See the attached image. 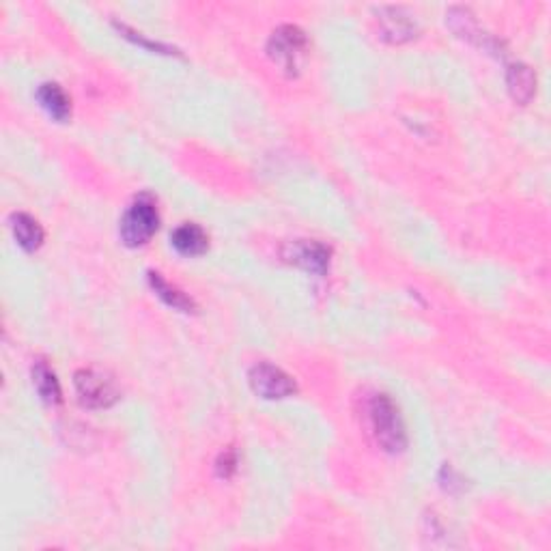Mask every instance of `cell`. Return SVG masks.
<instances>
[{
	"label": "cell",
	"instance_id": "obj_1",
	"mask_svg": "<svg viewBox=\"0 0 551 551\" xmlns=\"http://www.w3.org/2000/svg\"><path fill=\"white\" fill-rule=\"evenodd\" d=\"M366 412L371 431L379 446L390 455L403 453L407 446V433L395 401L388 395H375L368 401Z\"/></svg>",
	"mask_w": 551,
	"mask_h": 551
},
{
	"label": "cell",
	"instance_id": "obj_2",
	"mask_svg": "<svg viewBox=\"0 0 551 551\" xmlns=\"http://www.w3.org/2000/svg\"><path fill=\"white\" fill-rule=\"evenodd\" d=\"M157 225H160V215H157L154 196L151 195L136 196L121 218L119 233L123 244L130 245V248L145 245L155 235Z\"/></svg>",
	"mask_w": 551,
	"mask_h": 551
},
{
	"label": "cell",
	"instance_id": "obj_3",
	"mask_svg": "<svg viewBox=\"0 0 551 551\" xmlns=\"http://www.w3.org/2000/svg\"><path fill=\"white\" fill-rule=\"evenodd\" d=\"M308 39L302 28L285 25L276 28L267 41V55L286 75H297L306 58Z\"/></svg>",
	"mask_w": 551,
	"mask_h": 551
},
{
	"label": "cell",
	"instance_id": "obj_4",
	"mask_svg": "<svg viewBox=\"0 0 551 551\" xmlns=\"http://www.w3.org/2000/svg\"><path fill=\"white\" fill-rule=\"evenodd\" d=\"M74 386L80 406L89 409H105L115 406L121 396L116 381L97 368H80L74 375Z\"/></svg>",
	"mask_w": 551,
	"mask_h": 551
},
{
	"label": "cell",
	"instance_id": "obj_5",
	"mask_svg": "<svg viewBox=\"0 0 551 551\" xmlns=\"http://www.w3.org/2000/svg\"><path fill=\"white\" fill-rule=\"evenodd\" d=\"M250 388L256 396L267 398V401H276V398L293 396L297 392V384L293 381L289 373L283 368L269 365V362H259L250 368L248 373Z\"/></svg>",
	"mask_w": 551,
	"mask_h": 551
},
{
	"label": "cell",
	"instance_id": "obj_6",
	"mask_svg": "<svg viewBox=\"0 0 551 551\" xmlns=\"http://www.w3.org/2000/svg\"><path fill=\"white\" fill-rule=\"evenodd\" d=\"M283 256L286 263L304 269V272L324 276L330 267L332 250L326 244L315 242V239H296L285 245Z\"/></svg>",
	"mask_w": 551,
	"mask_h": 551
},
{
	"label": "cell",
	"instance_id": "obj_7",
	"mask_svg": "<svg viewBox=\"0 0 551 551\" xmlns=\"http://www.w3.org/2000/svg\"><path fill=\"white\" fill-rule=\"evenodd\" d=\"M381 37L390 44H406L418 35V22L416 15L409 14L406 7H381L377 11Z\"/></svg>",
	"mask_w": 551,
	"mask_h": 551
},
{
	"label": "cell",
	"instance_id": "obj_8",
	"mask_svg": "<svg viewBox=\"0 0 551 551\" xmlns=\"http://www.w3.org/2000/svg\"><path fill=\"white\" fill-rule=\"evenodd\" d=\"M446 22L448 26L453 28L455 35H459L461 39L470 41V44H476L480 48L489 50L491 45H496V41L489 37L486 33H480V28L476 25V17L467 7H453L446 14Z\"/></svg>",
	"mask_w": 551,
	"mask_h": 551
},
{
	"label": "cell",
	"instance_id": "obj_9",
	"mask_svg": "<svg viewBox=\"0 0 551 551\" xmlns=\"http://www.w3.org/2000/svg\"><path fill=\"white\" fill-rule=\"evenodd\" d=\"M506 86L519 105H526L536 93V74L526 63H513L506 72Z\"/></svg>",
	"mask_w": 551,
	"mask_h": 551
},
{
	"label": "cell",
	"instance_id": "obj_10",
	"mask_svg": "<svg viewBox=\"0 0 551 551\" xmlns=\"http://www.w3.org/2000/svg\"><path fill=\"white\" fill-rule=\"evenodd\" d=\"M171 244L173 248L184 256H198L207 250L209 239L207 233L203 231L201 226L195 225V222H185V225L177 226L171 235Z\"/></svg>",
	"mask_w": 551,
	"mask_h": 551
},
{
	"label": "cell",
	"instance_id": "obj_11",
	"mask_svg": "<svg viewBox=\"0 0 551 551\" xmlns=\"http://www.w3.org/2000/svg\"><path fill=\"white\" fill-rule=\"evenodd\" d=\"M37 102L55 121L63 123L72 115V102H69L67 93L63 91L56 82H45V85L39 86Z\"/></svg>",
	"mask_w": 551,
	"mask_h": 551
},
{
	"label": "cell",
	"instance_id": "obj_12",
	"mask_svg": "<svg viewBox=\"0 0 551 551\" xmlns=\"http://www.w3.org/2000/svg\"><path fill=\"white\" fill-rule=\"evenodd\" d=\"M11 231L17 245L26 252H35L41 248L44 244V228L39 226V222L28 214H14L11 215Z\"/></svg>",
	"mask_w": 551,
	"mask_h": 551
},
{
	"label": "cell",
	"instance_id": "obj_13",
	"mask_svg": "<svg viewBox=\"0 0 551 551\" xmlns=\"http://www.w3.org/2000/svg\"><path fill=\"white\" fill-rule=\"evenodd\" d=\"M146 276H149L151 289L155 291V296L160 297V300H162L164 304H166V306H171V308L179 310V313H185V315L196 313V304H195V300H192V297H187L184 291H179L177 286L168 285L166 280H164V276H162V274L149 272Z\"/></svg>",
	"mask_w": 551,
	"mask_h": 551
},
{
	"label": "cell",
	"instance_id": "obj_14",
	"mask_svg": "<svg viewBox=\"0 0 551 551\" xmlns=\"http://www.w3.org/2000/svg\"><path fill=\"white\" fill-rule=\"evenodd\" d=\"M33 384L37 395L41 396V401L48 403V406H58L63 401V392H61V384H58L56 375L52 368L48 366V362L37 360L33 365Z\"/></svg>",
	"mask_w": 551,
	"mask_h": 551
},
{
	"label": "cell",
	"instance_id": "obj_15",
	"mask_svg": "<svg viewBox=\"0 0 551 551\" xmlns=\"http://www.w3.org/2000/svg\"><path fill=\"white\" fill-rule=\"evenodd\" d=\"M115 26H116V31H119L123 37L125 39H130V41H134V44H140V45H145L146 50H154V52H160V55H177V50L175 48H168V45H164V44H157V41H149L146 37H143V33H136V31H132L130 26H125V25H119V22H115Z\"/></svg>",
	"mask_w": 551,
	"mask_h": 551
},
{
	"label": "cell",
	"instance_id": "obj_16",
	"mask_svg": "<svg viewBox=\"0 0 551 551\" xmlns=\"http://www.w3.org/2000/svg\"><path fill=\"white\" fill-rule=\"evenodd\" d=\"M237 453L233 448H226L225 453L218 456V461H215V474H218L220 478H231L233 474L237 470Z\"/></svg>",
	"mask_w": 551,
	"mask_h": 551
}]
</instances>
